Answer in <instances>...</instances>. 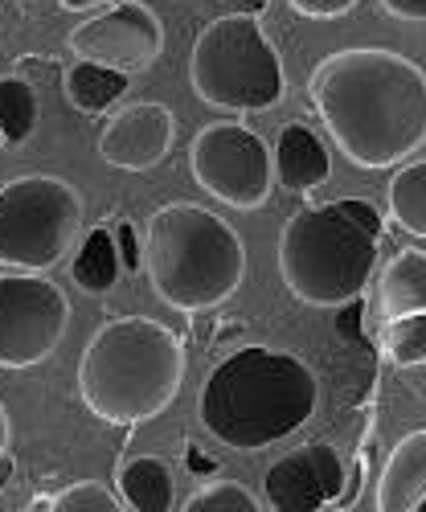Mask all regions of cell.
Listing matches in <instances>:
<instances>
[{"label":"cell","mask_w":426,"mask_h":512,"mask_svg":"<svg viewBox=\"0 0 426 512\" xmlns=\"http://www.w3.org/2000/svg\"><path fill=\"white\" fill-rule=\"evenodd\" d=\"M33 508H54V512H119V508H127V504H123V496H115L107 484L82 480V484L62 488L54 500H37Z\"/></svg>","instance_id":"22"},{"label":"cell","mask_w":426,"mask_h":512,"mask_svg":"<svg viewBox=\"0 0 426 512\" xmlns=\"http://www.w3.org/2000/svg\"><path fill=\"white\" fill-rule=\"evenodd\" d=\"M193 181L230 209H263L275 193V152L246 123H209L189 148Z\"/></svg>","instance_id":"8"},{"label":"cell","mask_w":426,"mask_h":512,"mask_svg":"<svg viewBox=\"0 0 426 512\" xmlns=\"http://www.w3.org/2000/svg\"><path fill=\"white\" fill-rule=\"evenodd\" d=\"M259 508L263 500H254V492L234 480H218L185 500V512H259Z\"/></svg>","instance_id":"23"},{"label":"cell","mask_w":426,"mask_h":512,"mask_svg":"<svg viewBox=\"0 0 426 512\" xmlns=\"http://www.w3.org/2000/svg\"><path fill=\"white\" fill-rule=\"evenodd\" d=\"M381 246V213L365 197L304 205L279 234V279L308 308H349L369 287Z\"/></svg>","instance_id":"4"},{"label":"cell","mask_w":426,"mask_h":512,"mask_svg":"<svg viewBox=\"0 0 426 512\" xmlns=\"http://www.w3.org/2000/svg\"><path fill=\"white\" fill-rule=\"evenodd\" d=\"M308 95L332 144L365 173L398 168L426 144V70L398 50L328 54L308 78Z\"/></svg>","instance_id":"1"},{"label":"cell","mask_w":426,"mask_h":512,"mask_svg":"<svg viewBox=\"0 0 426 512\" xmlns=\"http://www.w3.org/2000/svg\"><path fill=\"white\" fill-rule=\"evenodd\" d=\"M287 5L300 13V17H312V21H336L357 9V0H287Z\"/></svg>","instance_id":"24"},{"label":"cell","mask_w":426,"mask_h":512,"mask_svg":"<svg viewBox=\"0 0 426 512\" xmlns=\"http://www.w3.org/2000/svg\"><path fill=\"white\" fill-rule=\"evenodd\" d=\"M390 213L410 238H426V160L398 168L390 181Z\"/></svg>","instance_id":"19"},{"label":"cell","mask_w":426,"mask_h":512,"mask_svg":"<svg viewBox=\"0 0 426 512\" xmlns=\"http://www.w3.org/2000/svg\"><path fill=\"white\" fill-rule=\"evenodd\" d=\"M386 353L394 365H426V312H410V316H398L390 320L386 328Z\"/></svg>","instance_id":"21"},{"label":"cell","mask_w":426,"mask_h":512,"mask_svg":"<svg viewBox=\"0 0 426 512\" xmlns=\"http://www.w3.org/2000/svg\"><path fill=\"white\" fill-rule=\"evenodd\" d=\"M185 381L181 336L148 316L107 320L78 357V398L111 426H140L177 402Z\"/></svg>","instance_id":"3"},{"label":"cell","mask_w":426,"mask_h":512,"mask_svg":"<svg viewBox=\"0 0 426 512\" xmlns=\"http://www.w3.org/2000/svg\"><path fill=\"white\" fill-rule=\"evenodd\" d=\"M119 496L132 512H173L177 508V484L168 463L156 455H140L119 472Z\"/></svg>","instance_id":"16"},{"label":"cell","mask_w":426,"mask_h":512,"mask_svg":"<svg viewBox=\"0 0 426 512\" xmlns=\"http://www.w3.org/2000/svg\"><path fill=\"white\" fill-rule=\"evenodd\" d=\"M173 136H177V115L156 99H144L123 107L103 127L99 160L107 168H123V173H148L173 152Z\"/></svg>","instance_id":"12"},{"label":"cell","mask_w":426,"mask_h":512,"mask_svg":"<svg viewBox=\"0 0 426 512\" xmlns=\"http://www.w3.org/2000/svg\"><path fill=\"white\" fill-rule=\"evenodd\" d=\"M58 5H62L66 13H91V9H99V5H111V0H58Z\"/></svg>","instance_id":"27"},{"label":"cell","mask_w":426,"mask_h":512,"mask_svg":"<svg viewBox=\"0 0 426 512\" xmlns=\"http://www.w3.org/2000/svg\"><path fill=\"white\" fill-rule=\"evenodd\" d=\"M82 230V193L50 173H29L0 189V267L46 275Z\"/></svg>","instance_id":"7"},{"label":"cell","mask_w":426,"mask_h":512,"mask_svg":"<svg viewBox=\"0 0 426 512\" xmlns=\"http://www.w3.org/2000/svg\"><path fill=\"white\" fill-rule=\"evenodd\" d=\"M332 177V156L324 140L304 123H287L275 144V181L291 193H312Z\"/></svg>","instance_id":"13"},{"label":"cell","mask_w":426,"mask_h":512,"mask_svg":"<svg viewBox=\"0 0 426 512\" xmlns=\"http://www.w3.org/2000/svg\"><path fill=\"white\" fill-rule=\"evenodd\" d=\"M5 451H9V410L0 402V459H5Z\"/></svg>","instance_id":"28"},{"label":"cell","mask_w":426,"mask_h":512,"mask_svg":"<svg viewBox=\"0 0 426 512\" xmlns=\"http://www.w3.org/2000/svg\"><path fill=\"white\" fill-rule=\"evenodd\" d=\"M70 328L66 291L33 271L0 275V369H33Z\"/></svg>","instance_id":"9"},{"label":"cell","mask_w":426,"mask_h":512,"mask_svg":"<svg viewBox=\"0 0 426 512\" xmlns=\"http://www.w3.org/2000/svg\"><path fill=\"white\" fill-rule=\"evenodd\" d=\"M144 263L152 291L168 308L209 312L238 295L246 279V246L213 209L173 201L148 218Z\"/></svg>","instance_id":"5"},{"label":"cell","mask_w":426,"mask_h":512,"mask_svg":"<svg viewBox=\"0 0 426 512\" xmlns=\"http://www.w3.org/2000/svg\"><path fill=\"white\" fill-rule=\"evenodd\" d=\"M37 127V95L25 78H0V136L25 144Z\"/></svg>","instance_id":"20"},{"label":"cell","mask_w":426,"mask_h":512,"mask_svg":"<svg viewBox=\"0 0 426 512\" xmlns=\"http://www.w3.org/2000/svg\"><path fill=\"white\" fill-rule=\"evenodd\" d=\"M426 496V431H410L386 459V472L377 480L381 512H414Z\"/></svg>","instance_id":"14"},{"label":"cell","mask_w":426,"mask_h":512,"mask_svg":"<svg viewBox=\"0 0 426 512\" xmlns=\"http://www.w3.org/2000/svg\"><path fill=\"white\" fill-rule=\"evenodd\" d=\"M115 246H119V263H123V271H136V267H140V242H136V230L127 226V222H119V230H115Z\"/></svg>","instance_id":"25"},{"label":"cell","mask_w":426,"mask_h":512,"mask_svg":"<svg viewBox=\"0 0 426 512\" xmlns=\"http://www.w3.org/2000/svg\"><path fill=\"white\" fill-rule=\"evenodd\" d=\"M189 82L205 107L267 111L287 95V74L254 13L209 21L189 54Z\"/></svg>","instance_id":"6"},{"label":"cell","mask_w":426,"mask_h":512,"mask_svg":"<svg viewBox=\"0 0 426 512\" xmlns=\"http://www.w3.org/2000/svg\"><path fill=\"white\" fill-rule=\"evenodd\" d=\"M398 21H426V0H377Z\"/></svg>","instance_id":"26"},{"label":"cell","mask_w":426,"mask_h":512,"mask_svg":"<svg viewBox=\"0 0 426 512\" xmlns=\"http://www.w3.org/2000/svg\"><path fill=\"white\" fill-rule=\"evenodd\" d=\"M414 512H426V496H422V500H418V508H414Z\"/></svg>","instance_id":"30"},{"label":"cell","mask_w":426,"mask_h":512,"mask_svg":"<svg viewBox=\"0 0 426 512\" xmlns=\"http://www.w3.org/2000/svg\"><path fill=\"white\" fill-rule=\"evenodd\" d=\"M127 82H132V74H119V70H107L99 62L74 58V66H66V74H62V91H66V103L74 111L103 115L115 99L127 95Z\"/></svg>","instance_id":"17"},{"label":"cell","mask_w":426,"mask_h":512,"mask_svg":"<svg viewBox=\"0 0 426 512\" xmlns=\"http://www.w3.org/2000/svg\"><path fill=\"white\" fill-rule=\"evenodd\" d=\"M119 271H123V263H119L115 234H111V230H103V226H99V230H91L87 238H82L78 254H74V267H70L74 283H78L82 291H91V295H103V291H111V287H115Z\"/></svg>","instance_id":"18"},{"label":"cell","mask_w":426,"mask_h":512,"mask_svg":"<svg viewBox=\"0 0 426 512\" xmlns=\"http://www.w3.org/2000/svg\"><path fill=\"white\" fill-rule=\"evenodd\" d=\"M320 381L312 365L271 345L234 349L209 369L197 394L205 431L234 451H263L316 414Z\"/></svg>","instance_id":"2"},{"label":"cell","mask_w":426,"mask_h":512,"mask_svg":"<svg viewBox=\"0 0 426 512\" xmlns=\"http://www.w3.org/2000/svg\"><path fill=\"white\" fill-rule=\"evenodd\" d=\"M345 492V459L332 443H304L287 451L263 480L271 512H320Z\"/></svg>","instance_id":"11"},{"label":"cell","mask_w":426,"mask_h":512,"mask_svg":"<svg viewBox=\"0 0 426 512\" xmlns=\"http://www.w3.org/2000/svg\"><path fill=\"white\" fill-rule=\"evenodd\" d=\"M377 300H381V316L398 320L410 312H426V250H398L390 267L381 271V287H377Z\"/></svg>","instance_id":"15"},{"label":"cell","mask_w":426,"mask_h":512,"mask_svg":"<svg viewBox=\"0 0 426 512\" xmlns=\"http://www.w3.org/2000/svg\"><path fill=\"white\" fill-rule=\"evenodd\" d=\"M70 50L82 62H99L119 74H144L164 54V25L144 0H119L115 9L70 29Z\"/></svg>","instance_id":"10"},{"label":"cell","mask_w":426,"mask_h":512,"mask_svg":"<svg viewBox=\"0 0 426 512\" xmlns=\"http://www.w3.org/2000/svg\"><path fill=\"white\" fill-rule=\"evenodd\" d=\"M189 467H193V472H209V467H213V463H209V459H205V455H201V451L193 447V463H189Z\"/></svg>","instance_id":"29"}]
</instances>
